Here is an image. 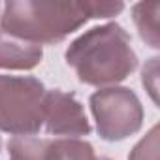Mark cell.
Masks as SVG:
<instances>
[{
  "instance_id": "cell-10",
  "label": "cell",
  "mask_w": 160,
  "mask_h": 160,
  "mask_svg": "<svg viewBox=\"0 0 160 160\" xmlns=\"http://www.w3.org/2000/svg\"><path fill=\"white\" fill-rule=\"evenodd\" d=\"M89 12L92 19H109L119 15L124 10V2H98V0H87Z\"/></svg>"
},
{
  "instance_id": "cell-8",
  "label": "cell",
  "mask_w": 160,
  "mask_h": 160,
  "mask_svg": "<svg viewBox=\"0 0 160 160\" xmlns=\"http://www.w3.org/2000/svg\"><path fill=\"white\" fill-rule=\"evenodd\" d=\"M158 2H138L132 6V19L139 38L152 49L160 47L158 40Z\"/></svg>"
},
{
  "instance_id": "cell-14",
  "label": "cell",
  "mask_w": 160,
  "mask_h": 160,
  "mask_svg": "<svg viewBox=\"0 0 160 160\" xmlns=\"http://www.w3.org/2000/svg\"><path fill=\"white\" fill-rule=\"evenodd\" d=\"M0 10H2V4H0Z\"/></svg>"
},
{
  "instance_id": "cell-12",
  "label": "cell",
  "mask_w": 160,
  "mask_h": 160,
  "mask_svg": "<svg viewBox=\"0 0 160 160\" xmlns=\"http://www.w3.org/2000/svg\"><path fill=\"white\" fill-rule=\"evenodd\" d=\"M94 160H111V158H108V156H100V158H98V156H96Z\"/></svg>"
},
{
  "instance_id": "cell-5",
  "label": "cell",
  "mask_w": 160,
  "mask_h": 160,
  "mask_svg": "<svg viewBox=\"0 0 160 160\" xmlns=\"http://www.w3.org/2000/svg\"><path fill=\"white\" fill-rule=\"evenodd\" d=\"M10 160H94V147L72 138L15 136L8 141Z\"/></svg>"
},
{
  "instance_id": "cell-6",
  "label": "cell",
  "mask_w": 160,
  "mask_h": 160,
  "mask_svg": "<svg viewBox=\"0 0 160 160\" xmlns=\"http://www.w3.org/2000/svg\"><path fill=\"white\" fill-rule=\"evenodd\" d=\"M43 124L47 134L64 136L72 139L89 136L92 130L83 104L75 98L73 92H64L60 89H53L45 92Z\"/></svg>"
},
{
  "instance_id": "cell-4",
  "label": "cell",
  "mask_w": 160,
  "mask_h": 160,
  "mask_svg": "<svg viewBox=\"0 0 160 160\" xmlns=\"http://www.w3.org/2000/svg\"><path fill=\"white\" fill-rule=\"evenodd\" d=\"M89 106L96 132L106 141H122L143 126L145 111L138 94L128 87H104L91 94Z\"/></svg>"
},
{
  "instance_id": "cell-11",
  "label": "cell",
  "mask_w": 160,
  "mask_h": 160,
  "mask_svg": "<svg viewBox=\"0 0 160 160\" xmlns=\"http://www.w3.org/2000/svg\"><path fill=\"white\" fill-rule=\"evenodd\" d=\"M156 79H158V57H152L149 58V62L143 66L141 70V83L145 87V91L151 94L152 102L158 104V98H156Z\"/></svg>"
},
{
  "instance_id": "cell-7",
  "label": "cell",
  "mask_w": 160,
  "mask_h": 160,
  "mask_svg": "<svg viewBox=\"0 0 160 160\" xmlns=\"http://www.w3.org/2000/svg\"><path fill=\"white\" fill-rule=\"evenodd\" d=\"M43 58L38 43L25 42L0 28V68L2 70H32Z\"/></svg>"
},
{
  "instance_id": "cell-2",
  "label": "cell",
  "mask_w": 160,
  "mask_h": 160,
  "mask_svg": "<svg viewBox=\"0 0 160 160\" xmlns=\"http://www.w3.org/2000/svg\"><path fill=\"white\" fill-rule=\"evenodd\" d=\"M91 17L87 0L45 2V0H10L0 12L4 32L38 45H55L79 30Z\"/></svg>"
},
{
  "instance_id": "cell-3",
  "label": "cell",
  "mask_w": 160,
  "mask_h": 160,
  "mask_svg": "<svg viewBox=\"0 0 160 160\" xmlns=\"http://www.w3.org/2000/svg\"><path fill=\"white\" fill-rule=\"evenodd\" d=\"M47 89L32 75L0 73V130L12 136H32L43 126Z\"/></svg>"
},
{
  "instance_id": "cell-9",
  "label": "cell",
  "mask_w": 160,
  "mask_h": 160,
  "mask_svg": "<svg viewBox=\"0 0 160 160\" xmlns=\"http://www.w3.org/2000/svg\"><path fill=\"white\" fill-rule=\"evenodd\" d=\"M128 160H158V126L154 124L130 151Z\"/></svg>"
},
{
  "instance_id": "cell-1",
  "label": "cell",
  "mask_w": 160,
  "mask_h": 160,
  "mask_svg": "<svg viewBox=\"0 0 160 160\" xmlns=\"http://www.w3.org/2000/svg\"><path fill=\"white\" fill-rule=\"evenodd\" d=\"M77 79L92 87H113L138 68L128 32L117 23L92 27L77 36L64 53Z\"/></svg>"
},
{
  "instance_id": "cell-13",
  "label": "cell",
  "mask_w": 160,
  "mask_h": 160,
  "mask_svg": "<svg viewBox=\"0 0 160 160\" xmlns=\"http://www.w3.org/2000/svg\"><path fill=\"white\" fill-rule=\"evenodd\" d=\"M0 151H2V138H0Z\"/></svg>"
}]
</instances>
